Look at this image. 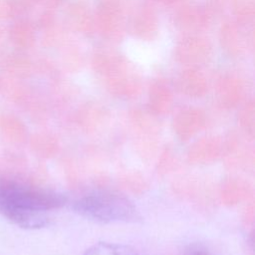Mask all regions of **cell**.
Masks as SVG:
<instances>
[{"mask_svg":"<svg viewBox=\"0 0 255 255\" xmlns=\"http://www.w3.org/2000/svg\"><path fill=\"white\" fill-rule=\"evenodd\" d=\"M235 21L240 25H249L255 16L254 0H233L231 4Z\"/></svg>","mask_w":255,"mask_h":255,"instance_id":"cell-13","label":"cell"},{"mask_svg":"<svg viewBox=\"0 0 255 255\" xmlns=\"http://www.w3.org/2000/svg\"><path fill=\"white\" fill-rule=\"evenodd\" d=\"M8 39L19 50L32 48L37 40L34 24L26 19L16 21L8 31Z\"/></svg>","mask_w":255,"mask_h":255,"instance_id":"cell-10","label":"cell"},{"mask_svg":"<svg viewBox=\"0 0 255 255\" xmlns=\"http://www.w3.org/2000/svg\"><path fill=\"white\" fill-rule=\"evenodd\" d=\"M33 1H38V2H40V1H45V0H33Z\"/></svg>","mask_w":255,"mask_h":255,"instance_id":"cell-21","label":"cell"},{"mask_svg":"<svg viewBox=\"0 0 255 255\" xmlns=\"http://www.w3.org/2000/svg\"><path fill=\"white\" fill-rule=\"evenodd\" d=\"M177 83L179 88L187 93H202L206 87L204 75L195 67H190L182 71L178 76Z\"/></svg>","mask_w":255,"mask_h":255,"instance_id":"cell-12","label":"cell"},{"mask_svg":"<svg viewBox=\"0 0 255 255\" xmlns=\"http://www.w3.org/2000/svg\"><path fill=\"white\" fill-rule=\"evenodd\" d=\"M0 2H1V0H0Z\"/></svg>","mask_w":255,"mask_h":255,"instance_id":"cell-22","label":"cell"},{"mask_svg":"<svg viewBox=\"0 0 255 255\" xmlns=\"http://www.w3.org/2000/svg\"><path fill=\"white\" fill-rule=\"evenodd\" d=\"M0 68L10 74L26 77L32 73L35 66L27 55L22 52H13L2 57L0 60Z\"/></svg>","mask_w":255,"mask_h":255,"instance_id":"cell-11","label":"cell"},{"mask_svg":"<svg viewBox=\"0 0 255 255\" xmlns=\"http://www.w3.org/2000/svg\"><path fill=\"white\" fill-rule=\"evenodd\" d=\"M73 209L83 217L105 223L134 221L138 217L132 201L124 195L110 191L86 194L74 201Z\"/></svg>","mask_w":255,"mask_h":255,"instance_id":"cell-2","label":"cell"},{"mask_svg":"<svg viewBox=\"0 0 255 255\" xmlns=\"http://www.w3.org/2000/svg\"><path fill=\"white\" fill-rule=\"evenodd\" d=\"M127 30L139 40H154L159 30V20L155 10L148 4L138 7L129 17Z\"/></svg>","mask_w":255,"mask_h":255,"instance_id":"cell-6","label":"cell"},{"mask_svg":"<svg viewBox=\"0 0 255 255\" xmlns=\"http://www.w3.org/2000/svg\"><path fill=\"white\" fill-rule=\"evenodd\" d=\"M66 201L62 193L0 178V215L18 227L39 229L47 226L48 211L63 206Z\"/></svg>","mask_w":255,"mask_h":255,"instance_id":"cell-1","label":"cell"},{"mask_svg":"<svg viewBox=\"0 0 255 255\" xmlns=\"http://www.w3.org/2000/svg\"><path fill=\"white\" fill-rule=\"evenodd\" d=\"M66 22L75 32L86 37L93 36L96 32L94 14L84 2L70 3L65 11Z\"/></svg>","mask_w":255,"mask_h":255,"instance_id":"cell-9","label":"cell"},{"mask_svg":"<svg viewBox=\"0 0 255 255\" xmlns=\"http://www.w3.org/2000/svg\"><path fill=\"white\" fill-rule=\"evenodd\" d=\"M84 255H121L116 245L108 242H98L89 247Z\"/></svg>","mask_w":255,"mask_h":255,"instance_id":"cell-15","label":"cell"},{"mask_svg":"<svg viewBox=\"0 0 255 255\" xmlns=\"http://www.w3.org/2000/svg\"><path fill=\"white\" fill-rule=\"evenodd\" d=\"M16 11H24L30 8L33 0H11Z\"/></svg>","mask_w":255,"mask_h":255,"instance_id":"cell-17","label":"cell"},{"mask_svg":"<svg viewBox=\"0 0 255 255\" xmlns=\"http://www.w3.org/2000/svg\"><path fill=\"white\" fill-rule=\"evenodd\" d=\"M63 59H64V65L66 66V68H69V69L81 68L83 65V56L81 52L74 47H71L68 49Z\"/></svg>","mask_w":255,"mask_h":255,"instance_id":"cell-16","label":"cell"},{"mask_svg":"<svg viewBox=\"0 0 255 255\" xmlns=\"http://www.w3.org/2000/svg\"><path fill=\"white\" fill-rule=\"evenodd\" d=\"M92 68L105 78L108 84L117 91H131L139 83L132 65L121 54L107 50H97L92 57Z\"/></svg>","mask_w":255,"mask_h":255,"instance_id":"cell-3","label":"cell"},{"mask_svg":"<svg viewBox=\"0 0 255 255\" xmlns=\"http://www.w3.org/2000/svg\"><path fill=\"white\" fill-rule=\"evenodd\" d=\"M211 42L202 36L188 35L180 39L173 50V57L176 62L195 67L208 62L212 56Z\"/></svg>","mask_w":255,"mask_h":255,"instance_id":"cell-5","label":"cell"},{"mask_svg":"<svg viewBox=\"0 0 255 255\" xmlns=\"http://www.w3.org/2000/svg\"><path fill=\"white\" fill-rule=\"evenodd\" d=\"M96 31L107 41H121L127 30L125 12L120 0H100L94 14Z\"/></svg>","mask_w":255,"mask_h":255,"instance_id":"cell-4","label":"cell"},{"mask_svg":"<svg viewBox=\"0 0 255 255\" xmlns=\"http://www.w3.org/2000/svg\"><path fill=\"white\" fill-rule=\"evenodd\" d=\"M219 44L224 54L230 58L243 56L248 48L249 38L236 21L227 20L219 29Z\"/></svg>","mask_w":255,"mask_h":255,"instance_id":"cell-7","label":"cell"},{"mask_svg":"<svg viewBox=\"0 0 255 255\" xmlns=\"http://www.w3.org/2000/svg\"><path fill=\"white\" fill-rule=\"evenodd\" d=\"M8 39V32L7 34L4 33L2 29H0V54L3 52L4 48L6 47V42Z\"/></svg>","mask_w":255,"mask_h":255,"instance_id":"cell-18","label":"cell"},{"mask_svg":"<svg viewBox=\"0 0 255 255\" xmlns=\"http://www.w3.org/2000/svg\"><path fill=\"white\" fill-rule=\"evenodd\" d=\"M192 255H207V254H205V253H202V252H195V253H193Z\"/></svg>","mask_w":255,"mask_h":255,"instance_id":"cell-20","label":"cell"},{"mask_svg":"<svg viewBox=\"0 0 255 255\" xmlns=\"http://www.w3.org/2000/svg\"><path fill=\"white\" fill-rule=\"evenodd\" d=\"M158 1H160L162 3H165V4H171V3L175 2L176 0H158Z\"/></svg>","mask_w":255,"mask_h":255,"instance_id":"cell-19","label":"cell"},{"mask_svg":"<svg viewBox=\"0 0 255 255\" xmlns=\"http://www.w3.org/2000/svg\"><path fill=\"white\" fill-rule=\"evenodd\" d=\"M212 14L207 7L184 5L178 8L173 16L174 25L181 31L199 32L205 30L211 22Z\"/></svg>","mask_w":255,"mask_h":255,"instance_id":"cell-8","label":"cell"},{"mask_svg":"<svg viewBox=\"0 0 255 255\" xmlns=\"http://www.w3.org/2000/svg\"><path fill=\"white\" fill-rule=\"evenodd\" d=\"M64 39L65 32L57 23L43 30V44L47 47H57Z\"/></svg>","mask_w":255,"mask_h":255,"instance_id":"cell-14","label":"cell"}]
</instances>
